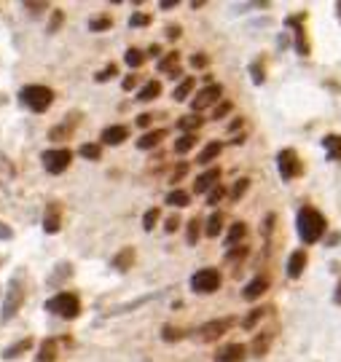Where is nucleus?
I'll return each mask as SVG.
<instances>
[{
	"label": "nucleus",
	"mask_w": 341,
	"mask_h": 362,
	"mask_svg": "<svg viewBox=\"0 0 341 362\" xmlns=\"http://www.w3.org/2000/svg\"><path fill=\"white\" fill-rule=\"evenodd\" d=\"M296 228H298V237L304 244H314L325 237L328 231V220L322 212H317L314 207H301L298 210V220H296Z\"/></svg>",
	"instance_id": "f257e3e1"
},
{
	"label": "nucleus",
	"mask_w": 341,
	"mask_h": 362,
	"mask_svg": "<svg viewBox=\"0 0 341 362\" xmlns=\"http://www.w3.org/2000/svg\"><path fill=\"white\" fill-rule=\"evenodd\" d=\"M19 99L35 110V113H43V110H49L51 108V102H54V91L49 89V86H40V84H32V86H25V89L19 91Z\"/></svg>",
	"instance_id": "f03ea898"
},
{
	"label": "nucleus",
	"mask_w": 341,
	"mask_h": 362,
	"mask_svg": "<svg viewBox=\"0 0 341 362\" xmlns=\"http://www.w3.org/2000/svg\"><path fill=\"white\" fill-rule=\"evenodd\" d=\"M46 309H49L51 314H60V317H64V319H75V317L81 314V301H78V295H75V293H60V295L49 298Z\"/></svg>",
	"instance_id": "7ed1b4c3"
},
{
	"label": "nucleus",
	"mask_w": 341,
	"mask_h": 362,
	"mask_svg": "<svg viewBox=\"0 0 341 362\" xmlns=\"http://www.w3.org/2000/svg\"><path fill=\"white\" fill-rule=\"evenodd\" d=\"M220 287V274L215 269H202L191 276V290L199 293V295H207V293H215Z\"/></svg>",
	"instance_id": "20e7f679"
},
{
	"label": "nucleus",
	"mask_w": 341,
	"mask_h": 362,
	"mask_svg": "<svg viewBox=\"0 0 341 362\" xmlns=\"http://www.w3.org/2000/svg\"><path fill=\"white\" fill-rule=\"evenodd\" d=\"M70 158H73V153L67 148H54V151L43 153V167H46L49 175H60L70 167Z\"/></svg>",
	"instance_id": "39448f33"
},
{
	"label": "nucleus",
	"mask_w": 341,
	"mask_h": 362,
	"mask_svg": "<svg viewBox=\"0 0 341 362\" xmlns=\"http://www.w3.org/2000/svg\"><path fill=\"white\" fill-rule=\"evenodd\" d=\"M277 167H279V175H282V180H293V178L301 172L298 156H296V151H290V148H285V151L277 153Z\"/></svg>",
	"instance_id": "423d86ee"
},
{
	"label": "nucleus",
	"mask_w": 341,
	"mask_h": 362,
	"mask_svg": "<svg viewBox=\"0 0 341 362\" xmlns=\"http://www.w3.org/2000/svg\"><path fill=\"white\" fill-rule=\"evenodd\" d=\"M234 328V317H223V319H213V322H204L199 328V338L202 341H215L223 333H228Z\"/></svg>",
	"instance_id": "0eeeda50"
},
{
	"label": "nucleus",
	"mask_w": 341,
	"mask_h": 362,
	"mask_svg": "<svg viewBox=\"0 0 341 362\" xmlns=\"http://www.w3.org/2000/svg\"><path fill=\"white\" fill-rule=\"evenodd\" d=\"M220 94H223V89H220L217 84H210V86H204V89L193 97L191 108H193L196 113H199V110H207V108H213V105L220 102Z\"/></svg>",
	"instance_id": "6e6552de"
},
{
	"label": "nucleus",
	"mask_w": 341,
	"mask_h": 362,
	"mask_svg": "<svg viewBox=\"0 0 341 362\" xmlns=\"http://www.w3.org/2000/svg\"><path fill=\"white\" fill-rule=\"evenodd\" d=\"M301 22H304V14H301V16H287V27H296V32H293V38H296V51H298L301 57H307V54H309V40H307V32L301 27Z\"/></svg>",
	"instance_id": "1a4fd4ad"
},
{
	"label": "nucleus",
	"mask_w": 341,
	"mask_h": 362,
	"mask_svg": "<svg viewBox=\"0 0 341 362\" xmlns=\"http://www.w3.org/2000/svg\"><path fill=\"white\" fill-rule=\"evenodd\" d=\"M19 306H22V290H19V285L14 282L11 287H8V295H5V303H3V322H8L16 311H19Z\"/></svg>",
	"instance_id": "9d476101"
},
{
	"label": "nucleus",
	"mask_w": 341,
	"mask_h": 362,
	"mask_svg": "<svg viewBox=\"0 0 341 362\" xmlns=\"http://www.w3.org/2000/svg\"><path fill=\"white\" fill-rule=\"evenodd\" d=\"M60 228H62V212H60V204H57V202H49L46 215H43V231H46V234H57Z\"/></svg>",
	"instance_id": "9b49d317"
},
{
	"label": "nucleus",
	"mask_w": 341,
	"mask_h": 362,
	"mask_svg": "<svg viewBox=\"0 0 341 362\" xmlns=\"http://www.w3.org/2000/svg\"><path fill=\"white\" fill-rule=\"evenodd\" d=\"M245 352L248 349L242 343H228V346H223L215 354V362H245V357H248Z\"/></svg>",
	"instance_id": "f8f14e48"
},
{
	"label": "nucleus",
	"mask_w": 341,
	"mask_h": 362,
	"mask_svg": "<svg viewBox=\"0 0 341 362\" xmlns=\"http://www.w3.org/2000/svg\"><path fill=\"white\" fill-rule=\"evenodd\" d=\"M272 341H274V333H272V330L255 333V338H252V343H250V352H252V357H263V354L269 352Z\"/></svg>",
	"instance_id": "ddd939ff"
},
{
	"label": "nucleus",
	"mask_w": 341,
	"mask_h": 362,
	"mask_svg": "<svg viewBox=\"0 0 341 362\" xmlns=\"http://www.w3.org/2000/svg\"><path fill=\"white\" fill-rule=\"evenodd\" d=\"M158 73H167L169 78H178L180 75V54L169 51L164 60H158Z\"/></svg>",
	"instance_id": "4468645a"
},
{
	"label": "nucleus",
	"mask_w": 341,
	"mask_h": 362,
	"mask_svg": "<svg viewBox=\"0 0 341 362\" xmlns=\"http://www.w3.org/2000/svg\"><path fill=\"white\" fill-rule=\"evenodd\" d=\"M304 266H307V252L304 250H296L290 255V261H287V276L290 279H298L304 274Z\"/></svg>",
	"instance_id": "2eb2a0df"
},
{
	"label": "nucleus",
	"mask_w": 341,
	"mask_h": 362,
	"mask_svg": "<svg viewBox=\"0 0 341 362\" xmlns=\"http://www.w3.org/2000/svg\"><path fill=\"white\" fill-rule=\"evenodd\" d=\"M266 290H269V282H266V276H255L248 287H245L242 298H245V301H255V298H261Z\"/></svg>",
	"instance_id": "dca6fc26"
},
{
	"label": "nucleus",
	"mask_w": 341,
	"mask_h": 362,
	"mask_svg": "<svg viewBox=\"0 0 341 362\" xmlns=\"http://www.w3.org/2000/svg\"><path fill=\"white\" fill-rule=\"evenodd\" d=\"M126 137H129V129L126 126H108L102 132V143L105 145H121Z\"/></svg>",
	"instance_id": "f3484780"
},
{
	"label": "nucleus",
	"mask_w": 341,
	"mask_h": 362,
	"mask_svg": "<svg viewBox=\"0 0 341 362\" xmlns=\"http://www.w3.org/2000/svg\"><path fill=\"white\" fill-rule=\"evenodd\" d=\"M167 137V129H154V132H145L140 140H137V148L140 151H151V148H156L161 140Z\"/></svg>",
	"instance_id": "a211bd4d"
},
{
	"label": "nucleus",
	"mask_w": 341,
	"mask_h": 362,
	"mask_svg": "<svg viewBox=\"0 0 341 362\" xmlns=\"http://www.w3.org/2000/svg\"><path fill=\"white\" fill-rule=\"evenodd\" d=\"M217 178H220V169H217V167H213L210 172L199 175V180H196V185H193V188H196L199 193H207L210 188H215V185H217Z\"/></svg>",
	"instance_id": "6ab92c4d"
},
{
	"label": "nucleus",
	"mask_w": 341,
	"mask_h": 362,
	"mask_svg": "<svg viewBox=\"0 0 341 362\" xmlns=\"http://www.w3.org/2000/svg\"><path fill=\"white\" fill-rule=\"evenodd\" d=\"M325 145V153H328V161H341V137L339 134H328L322 140Z\"/></svg>",
	"instance_id": "aec40b11"
},
{
	"label": "nucleus",
	"mask_w": 341,
	"mask_h": 362,
	"mask_svg": "<svg viewBox=\"0 0 341 362\" xmlns=\"http://www.w3.org/2000/svg\"><path fill=\"white\" fill-rule=\"evenodd\" d=\"M132 263H134V250H132V247L121 250V252L113 258V269H119V272H126Z\"/></svg>",
	"instance_id": "412c9836"
},
{
	"label": "nucleus",
	"mask_w": 341,
	"mask_h": 362,
	"mask_svg": "<svg viewBox=\"0 0 341 362\" xmlns=\"http://www.w3.org/2000/svg\"><path fill=\"white\" fill-rule=\"evenodd\" d=\"M54 360H57V341L49 338V341H43V346L38 352V362H54Z\"/></svg>",
	"instance_id": "4be33fe9"
},
{
	"label": "nucleus",
	"mask_w": 341,
	"mask_h": 362,
	"mask_svg": "<svg viewBox=\"0 0 341 362\" xmlns=\"http://www.w3.org/2000/svg\"><path fill=\"white\" fill-rule=\"evenodd\" d=\"M158 94H161V84H158V81H148L143 89L137 91V99H140V102H151Z\"/></svg>",
	"instance_id": "5701e85b"
},
{
	"label": "nucleus",
	"mask_w": 341,
	"mask_h": 362,
	"mask_svg": "<svg viewBox=\"0 0 341 362\" xmlns=\"http://www.w3.org/2000/svg\"><path fill=\"white\" fill-rule=\"evenodd\" d=\"M220 228H223V215H220V212H213L210 220H207V226H204V234H207L210 239H215L217 234H220Z\"/></svg>",
	"instance_id": "b1692460"
},
{
	"label": "nucleus",
	"mask_w": 341,
	"mask_h": 362,
	"mask_svg": "<svg viewBox=\"0 0 341 362\" xmlns=\"http://www.w3.org/2000/svg\"><path fill=\"white\" fill-rule=\"evenodd\" d=\"M245 234H248V226H245V223H234V226L228 228V234H226V244L231 247V244L242 241L245 239Z\"/></svg>",
	"instance_id": "393cba45"
},
{
	"label": "nucleus",
	"mask_w": 341,
	"mask_h": 362,
	"mask_svg": "<svg viewBox=\"0 0 341 362\" xmlns=\"http://www.w3.org/2000/svg\"><path fill=\"white\" fill-rule=\"evenodd\" d=\"M167 204H172V207H188L191 204V193L188 191H172V193H167Z\"/></svg>",
	"instance_id": "a878e982"
},
{
	"label": "nucleus",
	"mask_w": 341,
	"mask_h": 362,
	"mask_svg": "<svg viewBox=\"0 0 341 362\" xmlns=\"http://www.w3.org/2000/svg\"><path fill=\"white\" fill-rule=\"evenodd\" d=\"M269 311H272V309H269V306H263V309H252V311H250L248 317H245V319H242V328H245V330H252V325H255V322H258V319H261V317H266V314H269Z\"/></svg>",
	"instance_id": "bb28decb"
},
{
	"label": "nucleus",
	"mask_w": 341,
	"mask_h": 362,
	"mask_svg": "<svg viewBox=\"0 0 341 362\" xmlns=\"http://www.w3.org/2000/svg\"><path fill=\"white\" fill-rule=\"evenodd\" d=\"M191 91H193V78H183V81L178 84V89L172 91V97H175L178 102H183V99H188Z\"/></svg>",
	"instance_id": "cd10ccee"
},
{
	"label": "nucleus",
	"mask_w": 341,
	"mask_h": 362,
	"mask_svg": "<svg viewBox=\"0 0 341 362\" xmlns=\"http://www.w3.org/2000/svg\"><path fill=\"white\" fill-rule=\"evenodd\" d=\"M220 151H223V148H220V143H210L204 151L199 153V158H196V161H199V164H210L213 158H217V153Z\"/></svg>",
	"instance_id": "c85d7f7f"
},
{
	"label": "nucleus",
	"mask_w": 341,
	"mask_h": 362,
	"mask_svg": "<svg viewBox=\"0 0 341 362\" xmlns=\"http://www.w3.org/2000/svg\"><path fill=\"white\" fill-rule=\"evenodd\" d=\"M30 346H32L30 338H25V341H19V343L8 346V349H5V360H14V357H19V354H22V352H27Z\"/></svg>",
	"instance_id": "c756f323"
},
{
	"label": "nucleus",
	"mask_w": 341,
	"mask_h": 362,
	"mask_svg": "<svg viewBox=\"0 0 341 362\" xmlns=\"http://www.w3.org/2000/svg\"><path fill=\"white\" fill-rule=\"evenodd\" d=\"M178 126H180L183 132H188V134H191L193 129H199V126H202V119H199V116H183V119L178 121Z\"/></svg>",
	"instance_id": "7c9ffc66"
},
{
	"label": "nucleus",
	"mask_w": 341,
	"mask_h": 362,
	"mask_svg": "<svg viewBox=\"0 0 341 362\" xmlns=\"http://www.w3.org/2000/svg\"><path fill=\"white\" fill-rule=\"evenodd\" d=\"M81 156L89 158V161H97V158L102 156V148H99L97 143H86V145H81Z\"/></svg>",
	"instance_id": "2f4dec72"
},
{
	"label": "nucleus",
	"mask_w": 341,
	"mask_h": 362,
	"mask_svg": "<svg viewBox=\"0 0 341 362\" xmlns=\"http://www.w3.org/2000/svg\"><path fill=\"white\" fill-rule=\"evenodd\" d=\"M193 145H196V137H193V134H183V137L175 143V153H188Z\"/></svg>",
	"instance_id": "473e14b6"
},
{
	"label": "nucleus",
	"mask_w": 341,
	"mask_h": 362,
	"mask_svg": "<svg viewBox=\"0 0 341 362\" xmlns=\"http://www.w3.org/2000/svg\"><path fill=\"white\" fill-rule=\"evenodd\" d=\"M124 60H126V64H129V67H140V64L145 62V54H143L140 49H129Z\"/></svg>",
	"instance_id": "72a5a7b5"
},
{
	"label": "nucleus",
	"mask_w": 341,
	"mask_h": 362,
	"mask_svg": "<svg viewBox=\"0 0 341 362\" xmlns=\"http://www.w3.org/2000/svg\"><path fill=\"white\" fill-rule=\"evenodd\" d=\"M73 123H75V116H70V121H67L64 126H54V129L49 132V137H51V140H57V137H64V134H70V129H73Z\"/></svg>",
	"instance_id": "f704fd0d"
},
{
	"label": "nucleus",
	"mask_w": 341,
	"mask_h": 362,
	"mask_svg": "<svg viewBox=\"0 0 341 362\" xmlns=\"http://www.w3.org/2000/svg\"><path fill=\"white\" fill-rule=\"evenodd\" d=\"M113 22H110V16H94L92 22H89V30L92 32H99V30H108Z\"/></svg>",
	"instance_id": "c9c22d12"
},
{
	"label": "nucleus",
	"mask_w": 341,
	"mask_h": 362,
	"mask_svg": "<svg viewBox=\"0 0 341 362\" xmlns=\"http://www.w3.org/2000/svg\"><path fill=\"white\" fill-rule=\"evenodd\" d=\"M223 196H226V188L217 182L215 188H210V191H207V204H217Z\"/></svg>",
	"instance_id": "e433bc0d"
},
{
	"label": "nucleus",
	"mask_w": 341,
	"mask_h": 362,
	"mask_svg": "<svg viewBox=\"0 0 341 362\" xmlns=\"http://www.w3.org/2000/svg\"><path fill=\"white\" fill-rule=\"evenodd\" d=\"M156 220H158V210H148L145 215H143V228L151 231V228L156 226Z\"/></svg>",
	"instance_id": "4c0bfd02"
},
{
	"label": "nucleus",
	"mask_w": 341,
	"mask_h": 362,
	"mask_svg": "<svg viewBox=\"0 0 341 362\" xmlns=\"http://www.w3.org/2000/svg\"><path fill=\"white\" fill-rule=\"evenodd\" d=\"M248 188H250V180H248V178H242V180H237L234 191H228V193H231V199H239V196H242Z\"/></svg>",
	"instance_id": "58836bf2"
},
{
	"label": "nucleus",
	"mask_w": 341,
	"mask_h": 362,
	"mask_svg": "<svg viewBox=\"0 0 341 362\" xmlns=\"http://www.w3.org/2000/svg\"><path fill=\"white\" fill-rule=\"evenodd\" d=\"M129 25H132V27H145V25H151V16H148V14H132Z\"/></svg>",
	"instance_id": "ea45409f"
},
{
	"label": "nucleus",
	"mask_w": 341,
	"mask_h": 362,
	"mask_svg": "<svg viewBox=\"0 0 341 362\" xmlns=\"http://www.w3.org/2000/svg\"><path fill=\"white\" fill-rule=\"evenodd\" d=\"M113 75H116V64H108L105 70H99V73L94 75V81H99V84H102V81H110Z\"/></svg>",
	"instance_id": "a19ab883"
},
{
	"label": "nucleus",
	"mask_w": 341,
	"mask_h": 362,
	"mask_svg": "<svg viewBox=\"0 0 341 362\" xmlns=\"http://www.w3.org/2000/svg\"><path fill=\"white\" fill-rule=\"evenodd\" d=\"M186 239H188V244H196V239H199V220H191V223H188Z\"/></svg>",
	"instance_id": "79ce46f5"
},
{
	"label": "nucleus",
	"mask_w": 341,
	"mask_h": 362,
	"mask_svg": "<svg viewBox=\"0 0 341 362\" xmlns=\"http://www.w3.org/2000/svg\"><path fill=\"white\" fill-rule=\"evenodd\" d=\"M231 113V102H220L215 110H213V119H223V116H228Z\"/></svg>",
	"instance_id": "37998d69"
},
{
	"label": "nucleus",
	"mask_w": 341,
	"mask_h": 362,
	"mask_svg": "<svg viewBox=\"0 0 341 362\" xmlns=\"http://www.w3.org/2000/svg\"><path fill=\"white\" fill-rule=\"evenodd\" d=\"M161 335H164V341H178V338H183V333L175 330V328H164Z\"/></svg>",
	"instance_id": "c03bdc74"
},
{
	"label": "nucleus",
	"mask_w": 341,
	"mask_h": 362,
	"mask_svg": "<svg viewBox=\"0 0 341 362\" xmlns=\"http://www.w3.org/2000/svg\"><path fill=\"white\" fill-rule=\"evenodd\" d=\"M250 73H252V78H255V84H261V81H263V70H261V62H255V64L250 67Z\"/></svg>",
	"instance_id": "a18cd8bd"
},
{
	"label": "nucleus",
	"mask_w": 341,
	"mask_h": 362,
	"mask_svg": "<svg viewBox=\"0 0 341 362\" xmlns=\"http://www.w3.org/2000/svg\"><path fill=\"white\" fill-rule=\"evenodd\" d=\"M226 255H228V261H231V258H245V255H248V247H234V250H228Z\"/></svg>",
	"instance_id": "49530a36"
},
{
	"label": "nucleus",
	"mask_w": 341,
	"mask_h": 362,
	"mask_svg": "<svg viewBox=\"0 0 341 362\" xmlns=\"http://www.w3.org/2000/svg\"><path fill=\"white\" fill-rule=\"evenodd\" d=\"M62 11H54V19H51V25H49V32H54L57 30V27H60V25H62Z\"/></svg>",
	"instance_id": "de8ad7c7"
},
{
	"label": "nucleus",
	"mask_w": 341,
	"mask_h": 362,
	"mask_svg": "<svg viewBox=\"0 0 341 362\" xmlns=\"http://www.w3.org/2000/svg\"><path fill=\"white\" fill-rule=\"evenodd\" d=\"M178 226H180V220L172 215V217L167 220V226H164V228H167V234H172V231H178Z\"/></svg>",
	"instance_id": "09e8293b"
},
{
	"label": "nucleus",
	"mask_w": 341,
	"mask_h": 362,
	"mask_svg": "<svg viewBox=\"0 0 341 362\" xmlns=\"http://www.w3.org/2000/svg\"><path fill=\"white\" fill-rule=\"evenodd\" d=\"M186 172H188V167H186V164H180V167L175 169V175H172V182H180V178H183Z\"/></svg>",
	"instance_id": "8fccbe9b"
},
{
	"label": "nucleus",
	"mask_w": 341,
	"mask_h": 362,
	"mask_svg": "<svg viewBox=\"0 0 341 362\" xmlns=\"http://www.w3.org/2000/svg\"><path fill=\"white\" fill-rule=\"evenodd\" d=\"M191 64H193V67H204V64H207V57L196 54V57H191Z\"/></svg>",
	"instance_id": "3c124183"
},
{
	"label": "nucleus",
	"mask_w": 341,
	"mask_h": 362,
	"mask_svg": "<svg viewBox=\"0 0 341 362\" xmlns=\"http://www.w3.org/2000/svg\"><path fill=\"white\" fill-rule=\"evenodd\" d=\"M151 119H154V116H148V113H143V116H137V126H143V129H145V126L151 123Z\"/></svg>",
	"instance_id": "603ef678"
},
{
	"label": "nucleus",
	"mask_w": 341,
	"mask_h": 362,
	"mask_svg": "<svg viewBox=\"0 0 341 362\" xmlns=\"http://www.w3.org/2000/svg\"><path fill=\"white\" fill-rule=\"evenodd\" d=\"M134 86H137V75H129L124 81V89H134Z\"/></svg>",
	"instance_id": "864d4df0"
},
{
	"label": "nucleus",
	"mask_w": 341,
	"mask_h": 362,
	"mask_svg": "<svg viewBox=\"0 0 341 362\" xmlns=\"http://www.w3.org/2000/svg\"><path fill=\"white\" fill-rule=\"evenodd\" d=\"M0 239H11V228H5V223H0Z\"/></svg>",
	"instance_id": "5fc2aeb1"
},
{
	"label": "nucleus",
	"mask_w": 341,
	"mask_h": 362,
	"mask_svg": "<svg viewBox=\"0 0 341 362\" xmlns=\"http://www.w3.org/2000/svg\"><path fill=\"white\" fill-rule=\"evenodd\" d=\"M172 5H178V0H161V8H172Z\"/></svg>",
	"instance_id": "6e6d98bb"
},
{
	"label": "nucleus",
	"mask_w": 341,
	"mask_h": 362,
	"mask_svg": "<svg viewBox=\"0 0 341 362\" xmlns=\"http://www.w3.org/2000/svg\"><path fill=\"white\" fill-rule=\"evenodd\" d=\"M49 3H27V8H46Z\"/></svg>",
	"instance_id": "4d7b16f0"
},
{
	"label": "nucleus",
	"mask_w": 341,
	"mask_h": 362,
	"mask_svg": "<svg viewBox=\"0 0 341 362\" xmlns=\"http://www.w3.org/2000/svg\"><path fill=\"white\" fill-rule=\"evenodd\" d=\"M333 301L341 303V282H339V287H336V295H333Z\"/></svg>",
	"instance_id": "13d9d810"
},
{
	"label": "nucleus",
	"mask_w": 341,
	"mask_h": 362,
	"mask_svg": "<svg viewBox=\"0 0 341 362\" xmlns=\"http://www.w3.org/2000/svg\"><path fill=\"white\" fill-rule=\"evenodd\" d=\"M336 11H339V19H341V3H336Z\"/></svg>",
	"instance_id": "bf43d9fd"
}]
</instances>
